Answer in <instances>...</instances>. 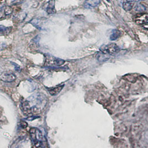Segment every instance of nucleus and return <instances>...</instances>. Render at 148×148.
I'll list each match as a JSON object with an SVG mask.
<instances>
[{
  "label": "nucleus",
  "instance_id": "obj_1",
  "mask_svg": "<svg viewBox=\"0 0 148 148\" xmlns=\"http://www.w3.org/2000/svg\"><path fill=\"white\" fill-rule=\"evenodd\" d=\"M32 141L36 147H45L47 141L42 134L40 130L38 128H32L29 130Z\"/></svg>",
  "mask_w": 148,
  "mask_h": 148
},
{
  "label": "nucleus",
  "instance_id": "obj_2",
  "mask_svg": "<svg viewBox=\"0 0 148 148\" xmlns=\"http://www.w3.org/2000/svg\"><path fill=\"white\" fill-rule=\"evenodd\" d=\"M100 51L107 55H114L117 54L120 51V48L114 43L106 45H103L99 48Z\"/></svg>",
  "mask_w": 148,
  "mask_h": 148
},
{
  "label": "nucleus",
  "instance_id": "obj_3",
  "mask_svg": "<svg viewBox=\"0 0 148 148\" xmlns=\"http://www.w3.org/2000/svg\"><path fill=\"white\" fill-rule=\"evenodd\" d=\"M133 19L135 23L138 25H145L148 22V13H138L135 16Z\"/></svg>",
  "mask_w": 148,
  "mask_h": 148
},
{
  "label": "nucleus",
  "instance_id": "obj_4",
  "mask_svg": "<svg viewBox=\"0 0 148 148\" xmlns=\"http://www.w3.org/2000/svg\"><path fill=\"white\" fill-rule=\"evenodd\" d=\"M65 61L60 58H58L51 56H47L46 57L45 63L49 66H61L64 63Z\"/></svg>",
  "mask_w": 148,
  "mask_h": 148
},
{
  "label": "nucleus",
  "instance_id": "obj_5",
  "mask_svg": "<svg viewBox=\"0 0 148 148\" xmlns=\"http://www.w3.org/2000/svg\"><path fill=\"white\" fill-rule=\"evenodd\" d=\"M0 79L1 81L3 82H12L16 80V77L12 72L5 71L1 73L0 75Z\"/></svg>",
  "mask_w": 148,
  "mask_h": 148
},
{
  "label": "nucleus",
  "instance_id": "obj_6",
  "mask_svg": "<svg viewBox=\"0 0 148 148\" xmlns=\"http://www.w3.org/2000/svg\"><path fill=\"white\" fill-rule=\"evenodd\" d=\"M101 0H85L84 3V6L86 8L92 9L97 6Z\"/></svg>",
  "mask_w": 148,
  "mask_h": 148
},
{
  "label": "nucleus",
  "instance_id": "obj_7",
  "mask_svg": "<svg viewBox=\"0 0 148 148\" xmlns=\"http://www.w3.org/2000/svg\"><path fill=\"white\" fill-rule=\"evenodd\" d=\"M46 11L47 14H56V10L55 9V0H50L47 3Z\"/></svg>",
  "mask_w": 148,
  "mask_h": 148
},
{
  "label": "nucleus",
  "instance_id": "obj_8",
  "mask_svg": "<svg viewBox=\"0 0 148 148\" xmlns=\"http://www.w3.org/2000/svg\"><path fill=\"white\" fill-rule=\"evenodd\" d=\"M64 86V84H61L59 85L56 87L49 88H48V91L49 93V94H51L52 96H55L59 94L61 92L62 89L63 88Z\"/></svg>",
  "mask_w": 148,
  "mask_h": 148
},
{
  "label": "nucleus",
  "instance_id": "obj_9",
  "mask_svg": "<svg viewBox=\"0 0 148 148\" xmlns=\"http://www.w3.org/2000/svg\"><path fill=\"white\" fill-rule=\"evenodd\" d=\"M22 111L23 112V114L26 116H29V115L32 114V109L30 107V106L27 101H25L22 104L21 107Z\"/></svg>",
  "mask_w": 148,
  "mask_h": 148
},
{
  "label": "nucleus",
  "instance_id": "obj_10",
  "mask_svg": "<svg viewBox=\"0 0 148 148\" xmlns=\"http://www.w3.org/2000/svg\"><path fill=\"white\" fill-rule=\"evenodd\" d=\"M134 1H124L123 2V8L125 11H130L134 6Z\"/></svg>",
  "mask_w": 148,
  "mask_h": 148
},
{
  "label": "nucleus",
  "instance_id": "obj_11",
  "mask_svg": "<svg viewBox=\"0 0 148 148\" xmlns=\"http://www.w3.org/2000/svg\"><path fill=\"white\" fill-rule=\"evenodd\" d=\"M121 36V32L118 29H114L110 36V40H115L119 38Z\"/></svg>",
  "mask_w": 148,
  "mask_h": 148
},
{
  "label": "nucleus",
  "instance_id": "obj_12",
  "mask_svg": "<svg viewBox=\"0 0 148 148\" xmlns=\"http://www.w3.org/2000/svg\"><path fill=\"white\" fill-rule=\"evenodd\" d=\"M134 10L135 11L139 13L144 12V11L146 10V7L141 3H138L135 6Z\"/></svg>",
  "mask_w": 148,
  "mask_h": 148
},
{
  "label": "nucleus",
  "instance_id": "obj_13",
  "mask_svg": "<svg viewBox=\"0 0 148 148\" xmlns=\"http://www.w3.org/2000/svg\"><path fill=\"white\" fill-rule=\"evenodd\" d=\"M41 21L42 20L40 19H38V18H34L31 21V23H32L34 26L38 29H41Z\"/></svg>",
  "mask_w": 148,
  "mask_h": 148
},
{
  "label": "nucleus",
  "instance_id": "obj_14",
  "mask_svg": "<svg viewBox=\"0 0 148 148\" xmlns=\"http://www.w3.org/2000/svg\"><path fill=\"white\" fill-rule=\"evenodd\" d=\"M0 28L1 35H7L11 31V27H6L1 26Z\"/></svg>",
  "mask_w": 148,
  "mask_h": 148
},
{
  "label": "nucleus",
  "instance_id": "obj_15",
  "mask_svg": "<svg viewBox=\"0 0 148 148\" xmlns=\"http://www.w3.org/2000/svg\"><path fill=\"white\" fill-rule=\"evenodd\" d=\"M26 0H10L9 3L11 5H18L25 2Z\"/></svg>",
  "mask_w": 148,
  "mask_h": 148
},
{
  "label": "nucleus",
  "instance_id": "obj_16",
  "mask_svg": "<svg viewBox=\"0 0 148 148\" xmlns=\"http://www.w3.org/2000/svg\"><path fill=\"white\" fill-rule=\"evenodd\" d=\"M13 12L12 8L10 6H6L4 9V13L5 15H9Z\"/></svg>",
  "mask_w": 148,
  "mask_h": 148
},
{
  "label": "nucleus",
  "instance_id": "obj_17",
  "mask_svg": "<svg viewBox=\"0 0 148 148\" xmlns=\"http://www.w3.org/2000/svg\"><path fill=\"white\" fill-rule=\"evenodd\" d=\"M27 123L25 121H21L20 122V126L22 128H27Z\"/></svg>",
  "mask_w": 148,
  "mask_h": 148
},
{
  "label": "nucleus",
  "instance_id": "obj_18",
  "mask_svg": "<svg viewBox=\"0 0 148 148\" xmlns=\"http://www.w3.org/2000/svg\"><path fill=\"white\" fill-rule=\"evenodd\" d=\"M12 64H13L14 66V68H15V70H16V71H17V72H20V66L18 65V64H17L16 63H13V62H12Z\"/></svg>",
  "mask_w": 148,
  "mask_h": 148
},
{
  "label": "nucleus",
  "instance_id": "obj_19",
  "mask_svg": "<svg viewBox=\"0 0 148 148\" xmlns=\"http://www.w3.org/2000/svg\"><path fill=\"white\" fill-rule=\"evenodd\" d=\"M135 2H140V1H142L144 0H134Z\"/></svg>",
  "mask_w": 148,
  "mask_h": 148
},
{
  "label": "nucleus",
  "instance_id": "obj_20",
  "mask_svg": "<svg viewBox=\"0 0 148 148\" xmlns=\"http://www.w3.org/2000/svg\"><path fill=\"white\" fill-rule=\"evenodd\" d=\"M107 1H109V0H107Z\"/></svg>",
  "mask_w": 148,
  "mask_h": 148
}]
</instances>
